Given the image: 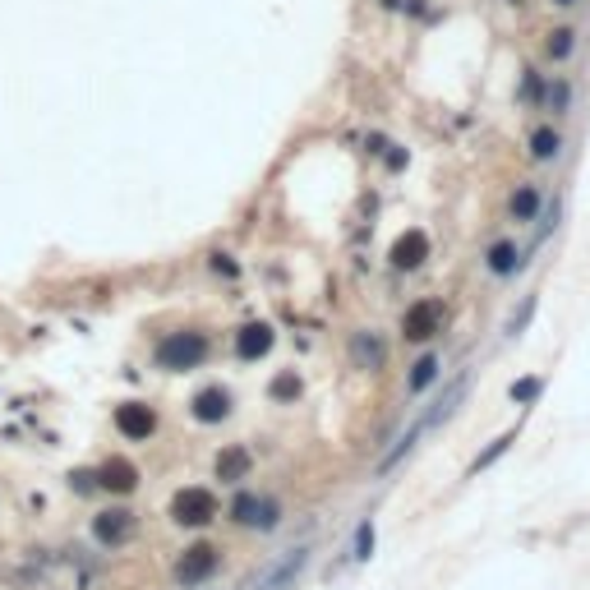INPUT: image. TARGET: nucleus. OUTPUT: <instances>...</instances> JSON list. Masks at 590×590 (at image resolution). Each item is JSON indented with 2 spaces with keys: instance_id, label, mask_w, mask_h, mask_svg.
Instances as JSON below:
<instances>
[{
  "instance_id": "f257e3e1",
  "label": "nucleus",
  "mask_w": 590,
  "mask_h": 590,
  "mask_svg": "<svg viewBox=\"0 0 590 590\" xmlns=\"http://www.w3.org/2000/svg\"><path fill=\"white\" fill-rule=\"evenodd\" d=\"M208 356V337L203 332H171L162 346H157V365L162 369H194Z\"/></svg>"
},
{
  "instance_id": "f03ea898",
  "label": "nucleus",
  "mask_w": 590,
  "mask_h": 590,
  "mask_svg": "<svg viewBox=\"0 0 590 590\" xmlns=\"http://www.w3.org/2000/svg\"><path fill=\"white\" fill-rule=\"evenodd\" d=\"M171 517L180 526H208L212 517H217V498H212L208 489H180L171 498Z\"/></svg>"
},
{
  "instance_id": "7ed1b4c3",
  "label": "nucleus",
  "mask_w": 590,
  "mask_h": 590,
  "mask_svg": "<svg viewBox=\"0 0 590 590\" xmlns=\"http://www.w3.org/2000/svg\"><path fill=\"white\" fill-rule=\"evenodd\" d=\"M305 562H309V549H291L282 562H273V568H267L263 577H254L245 590H286L295 577L305 572Z\"/></svg>"
},
{
  "instance_id": "20e7f679",
  "label": "nucleus",
  "mask_w": 590,
  "mask_h": 590,
  "mask_svg": "<svg viewBox=\"0 0 590 590\" xmlns=\"http://www.w3.org/2000/svg\"><path fill=\"white\" fill-rule=\"evenodd\" d=\"M212 572H217V549L212 545H190L180 553V562H176V581H184V586H199Z\"/></svg>"
},
{
  "instance_id": "39448f33",
  "label": "nucleus",
  "mask_w": 590,
  "mask_h": 590,
  "mask_svg": "<svg viewBox=\"0 0 590 590\" xmlns=\"http://www.w3.org/2000/svg\"><path fill=\"white\" fill-rule=\"evenodd\" d=\"M443 328V305L438 300H420L406 309V318H401V332H406V341H429Z\"/></svg>"
},
{
  "instance_id": "423d86ee",
  "label": "nucleus",
  "mask_w": 590,
  "mask_h": 590,
  "mask_svg": "<svg viewBox=\"0 0 590 590\" xmlns=\"http://www.w3.org/2000/svg\"><path fill=\"white\" fill-rule=\"evenodd\" d=\"M116 429L125 438H152L157 415H152V406H143V401H129V406L116 411Z\"/></svg>"
},
{
  "instance_id": "0eeeda50",
  "label": "nucleus",
  "mask_w": 590,
  "mask_h": 590,
  "mask_svg": "<svg viewBox=\"0 0 590 590\" xmlns=\"http://www.w3.org/2000/svg\"><path fill=\"white\" fill-rule=\"evenodd\" d=\"M97 485L111 489V494H134V489H139V471H134L125 457H111V462H102Z\"/></svg>"
},
{
  "instance_id": "6e6552de",
  "label": "nucleus",
  "mask_w": 590,
  "mask_h": 590,
  "mask_svg": "<svg viewBox=\"0 0 590 590\" xmlns=\"http://www.w3.org/2000/svg\"><path fill=\"white\" fill-rule=\"evenodd\" d=\"M93 535H97L102 545H125L129 535H134V517L125 512V507H111V512H102L93 521Z\"/></svg>"
},
{
  "instance_id": "1a4fd4ad",
  "label": "nucleus",
  "mask_w": 590,
  "mask_h": 590,
  "mask_svg": "<svg viewBox=\"0 0 590 590\" xmlns=\"http://www.w3.org/2000/svg\"><path fill=\"white\" fill-rule=\"evenodd\" d=\"M267 351H273V328H267V324H245L235 332V356L240 360H258Z\"/></svg>"
},
{
  "instance_id": "9d476101",
  "label": "nucleus",
  "mask_w": 590,
  "mask_h": 590,
  "mask_svg": "<svg viewBox=\"0 0 590 590\" xmlns=\"http://www.w3.org/2000/svg\"><path fill=\"white\" fill-rule=\"evenodd\" d=\"M424 258H429V235L424 231H406L392 245V267H406V273H411V267H420Z\"/></svg>"
},
{
  "instance_id": "9b49d317",
  "label": "nucleus",
  "mask_w": 590,
  "mask_h": 590,
  "mask_svg": "<svg viewBox=\"0 0 590 590\" xmlns=\"http://www.w3.org/2000/svg\"><path fill=\"white\" fill-rule=\"evenodd\" d=\"M250 466H254V457H250V447H222V457H217V479L222 485H240V479L250 475Z\"/></svg>"
},
{
  "instance_id": "f8f14e48",
  "label": "nucleus",
  "mask_w": 590,
  "mask_h": 590,
  "mask_svg": "<svg viewBox=\"0 0 590 590\" xmlns=\"http://www.w3.org/2000/svg\"><path fill=\"white\" fill-rule=\"evenodd\" d=\"M226 415H231V397H226L222 388H203V392L194 397V420L217 424V420H226Z\"/></svg>"
},
{
  "instance_id": "ddd939ff",
  "label": "nucleus",
  "mask_w": 590,
  "mask_h": 590,
  "mask_svg": "<svg viewBox=\"0 0 590 590\" xmlns=\"http://www.w3.org/2000/svg\"><path fill=\"white\" fill-rule=\"evenodd\" d=\"M351 356H356V365H360V369H379V365L388 360L383 341L373 337V332H356V341H351Z\"/></svg>"
},
{
  "instance_id": "4468645a",
  "label": "nucleus",
  "mask_w": 590,
  "mask_h": 590,
  "mask_svg": "<svg viewBox=\"0 0 590 590\" xmlns=\"http://www.w3.org/2000/svg\"><path fill=\"white\" fill-rule=\"evenodd\" d=\"M558 152H562V134H558V129L545 125V129L530 134V157H535V162H553Z\"/></svg>"
},
{
  "instance_id": "2eb2a0df",
  "label": "nucleus",
  "mask_w": 590,
  "mask_h": 590,
  "mask_svg": "<svg viewBox=\"0 0 590 590\" xmlns=\"http://www.w3.org/2000/svg\"><path fill=\"white\" fill-rule=\"evenodd\" d=\"M517 267H521V254H517V245H512V240H498V245L489 250V273L507 277V273H517Z\"/></svg>"
},
{
  "instance_id": "dca6fc26",
  "label": "nucleus",
  "mask_w": 590,
  "mask_h": 590,
  "mask_svg": "<svg viewBox=\"0 0 590 590\" xmlns=\"http://www.w3.org/2000/svg\"><path fill=\"white\" fill-rule=\"evenodd\" d=\"M572 51H577V33H572V29H553V33H549V42H545V56H549L553 65L572 61Z\"/></svg>"
},
{
  "instance_id": "f3484780",
  "label": "nucleus",
  "mask_w": 590,
  "mask_h": 590,
  "mask_svg": "<svg viewBox=\"0 0 590 590\" xmlns=\"http://www.w3.org/2000/svg\"><path fill=\"white\" fill-rule=\"evenodd\" d=\"M512 217L517 222H535V217H540V190H535V184H521V190L512 194Z\"/></svg>"
},
{
  "instance_id": "a211bd4d",
  "label": "nucleus",
  "mask_w": 590,
  "mask_h": 590,
  "mask_svg": "<svg viewBox=\"0 0 590 590\" xmlns=\"http://www.w3.org/2000/svg\"><path fill=\"white\" fill-rule=\"evenodd\" d=\"M438 369H443V365H438V356H420V360L411 365V392H424L429 383L438 379Z\"/></svg>"
},
{
  "instance_id": "6ab92c4d",
  "label": "nucleus",
  "mask_w": 590,
  "mask_h": 590,
  "mask_svg": "<svg viewBox=\"0 0 590 590\" xmlns=\"http://www.w3.org/2000/svg\"><path fill=\"white\" fill-rule=\"evenodd\" d=\"M258 503H263V498H254V494H240V498L231 503V517H235L240 526H258Z\"/></svg>"
},
{
  "instance_id": "aec40b11",
  "label": "nucleus",
  "mask_w": 590,
  "mask_h": 590,
  "mask_svg": "<svg viewBox=\"0 0 590 590\" xmlns=\"http://www.w3.org/2000/svg\"><path fill=\"white\" fill-rule=\"evenodd\" d=\"M512 443H517L512 434H503V438H494V443H489V452H479V462H475L471 471L479 475V471H485V466H494V462H498V457H503V452H507V447H512Z\"/></svg>"
},
{
  "instance_id": "412c9836",
  "label": "nucleus",
  "mask_w": 590,
  "mask_h": 590,
  "mask_svg": "<svg viewBox=\"0 0 590 590\" xmlns=\"http://www.w3.org/2000/svg\"><path fill=\"white\" fill-rule=\"evenodd\" d=\"M273 397L277 401H295V397H300V379H295V373H277V379H273Z\"/></svg>"
},
{
  "instance_id": "4be33fe9",
  "label": "nucleus",
  "mask_w": 590,
  "mask_h": 590,
  "mask_svg": "<svg viewBox=\"0 0 590 590\" xmlns=\"http://www.w3.org/2000/svg\"><path fill=\"white\" fill-rule=\"evenodd\" d=\"M540 392H545L540 379H521V383H512V401H517V406H530V401L540 397Z\"/></svg>"
},
{
  "instance_id": "5701e85b",
  "label": "nucleus",
  "mask_w": 590,
  "mask_h": 590,
  "mask_svg": "<svg viewBox=\"0 0 590 590\" xmlns=\"http://www.w3.org/2000/svg\"><path fill=\"white\" fill-rule=\"evenodd\" d=\"M369 553H373V526H369V521H360V530H356V558L365 562Z\"/></svg>"
},
{
  "instance_id": "b1692460",
  "label": "nucleus",
  "mask_w": 590,
  "mask_h": 590,
  "mask_svg": "<svg viewBox=\"0 0 590 590\" xmlns=\"http://www.w3.org/2000/svg\"><path fill=\"white\" fill-rule=\"evenodd\" d=\"M530 314H535V295H526V305H521V314L512 318V324H507V332H521L530 324Z\"/></svg>"
},
{
  "instance_id": "393cba45",
  "label": "nucleus",
  "mask_w": 590,
  "mask_h": 590,
  "mask_svg": "<svg viewBox=\"0 0 590 590\" xmlns=\"http://www.w3.org/2000/svg\"><path fill=\"white\" fill-rule=\"evenodd\" d=\"M70 479H74V489H78V494H88V489L97 485V475H88V471H74Z\"/></svg>"
},
{
  "instance_id": "a878e982",
  "label": "nucleus",
  "mask_w": 590,
  "mask_h": 590,
  "mask_svg": "<svg viewBox=\"0 0 590 590\" xmlns=\"http://www.w3.org/2000/svg\"><path fill=\"white\" fill-rule=\"evenodd\" d=\"M383 152H388V167H392V171H401V167H406V152H401V148H392V143H388Z\"/></svg>"
},
{
  "instance_id": "bb28decb",
  "label": "nucleus",
  "mask_w": 590,
  "mask_h": 590,
  "mask_svg": "<svg viewBox=\"0 0 590 590\" xmlns=\"http://www.w3.org/2000/svg\"><path fill=\"white\" fill-rule=\"evenodd\" d=\"M545 93V84H540V74H526V97L535 102V97H540Z\"/></svg>"
},
{
  "instance_id": "cd10ccee",
  "label": "nucleus",
  "mask_w": 590,
  "mask_h": 590,
  "mask_svg": "<svg viewBox=\"0 0 590 590\" xmlns=\"http://www.w3.org/2000/svg\"><path fill=\"white\" fill-rule=\"evenodd\" d=\"M549 102H553V106H568V84H558V88L549 93Z\"/></svg>"
},
{
  "instance_id": "c85d7f7f",
  "label": "nucleus",
  "mask_w": 590,
  "mask_h": 590,
  "mask_svg": "<svg viewBox=\"0 0 590 590\" xmlns=\"http://www.w3.org/2000/svg\"><path fill=\"white\" fill-rule=\"evenodd\" d=\"M553 5H562V10H572V5H581V0H553Z\"/></svg>"
}]
</instances>
